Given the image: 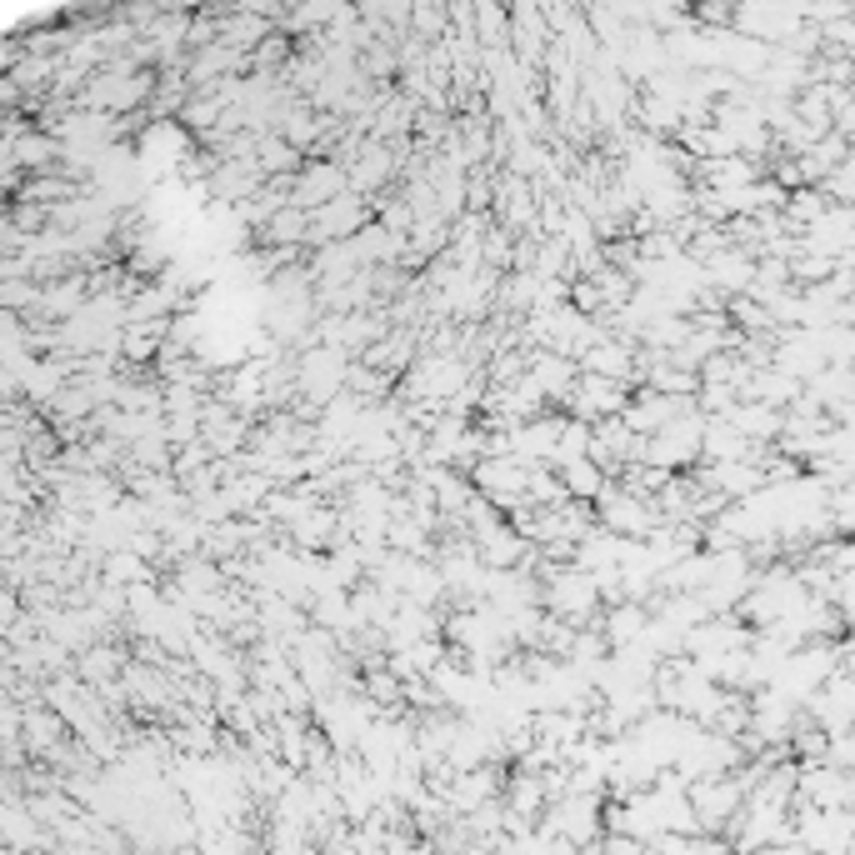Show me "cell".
<instances>
[{
  "label": "cell",
  "instance_id": "obj_1",
  "mask_svg": "<svg viewBox=\"0 0 855 855\" xmlns=\"http://www.w3.org/2000/svg\"><path fill=\"white\" fill-rule=\"evenodd\" d=\"M511 395H515V401H511V411H535V405H531V401H521V385H515V391H511ZM525 395H546V391H541V385H535V380H531V376H525Z\"/></svg>",
  "mask_w": 855,
  "mask_h": 855
}]
</instances>
